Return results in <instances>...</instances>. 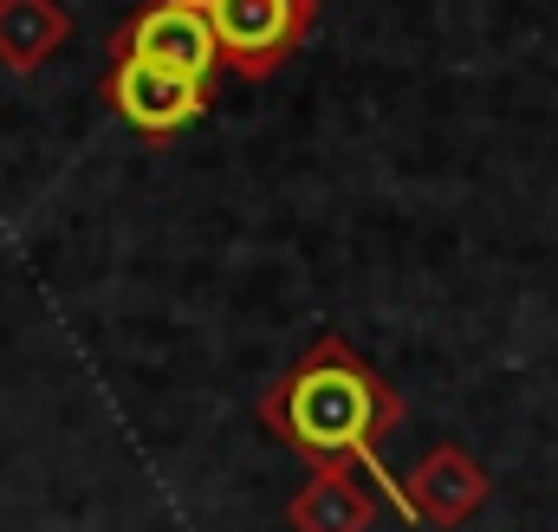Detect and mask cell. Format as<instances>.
Returning <instances> with one entry per match:
<instances>
[{
    "label": "cell",
    "mask_w": 558,
    "mask_h": 532,
    "mask_svg": "<svg viewBox=\"0 0 558 532\" xmlns=\"http://www.w3.org/2000/svg\"><path fill=\"white\" fill-rule=\"evenodd\" d=\"M254 415H260V428L279 435L312 474H318V468H338V474H357V468H364V474L410 513L403 481L384 468V442H390L397 422H403V397L384 384V371H377L351 338L318 331V338L292 358V371L254 402Z\"/></svg>",
    "instance_id": "6da1fadb"
},
{
    "label": "cell",
    "mask_w": 558,
    "mask_h": 532,
    "mask_svg": "<svg viewBox=\"0 0 558 532\" xmlns=\"http://www.w3.org/2000/svg\"><path fill=\"white\" fill-rule=\"evenodd\" d=\"M202 7H208L221 65L234 78L260 85V78H274L279 65L312 39L325 0H202Z\"/></svg>",
    "instance_id": "7a4b0ae2"
},
{
    "label": "cell",
    "mask_w": 558,
    "mask_h": 532,
    "mask_svg": "<svg viewBox=\"0 0 558 532\" xmlns=\"http://www.w3.org/2000/svg\"><path fill=\"white\" fill-rule=\"evenodd\" d=\"M111 59H143V65L182 72L195 85H215V72H221V46H215L202 0H143L111 33Z\"/></svg>",
    "instance_id": "3957f363"
},
{
    "label": "cell",
    "mask_w": 558,
    "mask_h": 532,
    "mask_svg": "<svg viewBox=\"0 0 558 532\" xmlns=\"http://www.w3.org/2000/svg\"><path fill=\"white\" fill-rule=\"evenodd\" d=\"M105 105L149 143H169L182 136L202 111H208V85L182 78V72H162V65H143V59H111L105 72Z\"/></svg>",
    "instance_id": "277c9868"
},
{
    "label": "cell",
    "mask_w": 558,
    "mask_h": 532,
    "mask_svg": "<svg viewBox=\"0 0 558 532\" xmlns=\"http://www.w3.org/2000/svg\"><path fill=\"white\" fill-rule=\"evenodd\" d=\"M487 494H494V481H487V468L468 455V448H454V442H441V448H428L416 461V474L403 481V500H410V520L422 527H468L481 507H487Z\"/></svg>",
    "instance_id": "5b68a950"
},
{
    "label": "cell",
    "mask_w": 558,
    "mask_h": 532,
    "mask_svg": "<svg viewBox=\"0 0 558 532\" xmlns=\"http://www.w3.org/2000/svg\"><path fill=\"white\" fill-rule=\"evenodd\" d=\"M371 520H377V494L357 474H338V468L305 474V487L286 500L292 532H371Z\"/></svg>",
    "instance_id": "8992f818"
},
{
    "label": "cell",
    "mask_w": 558,
    "mask_h": 532,
    "mask_svg": "<svg viewBox=\"0 0 558 532\" xmlns=\"http://www.w3.org/2000/svg\"><path fill=\"white\" fill-rule=\"evenodd\" d=\"M72 39V13L59 0H0V65L7 72H39L59 46Z\"/></svg>",
    "instance_id": "52a82bcc"
}]
</instances>
